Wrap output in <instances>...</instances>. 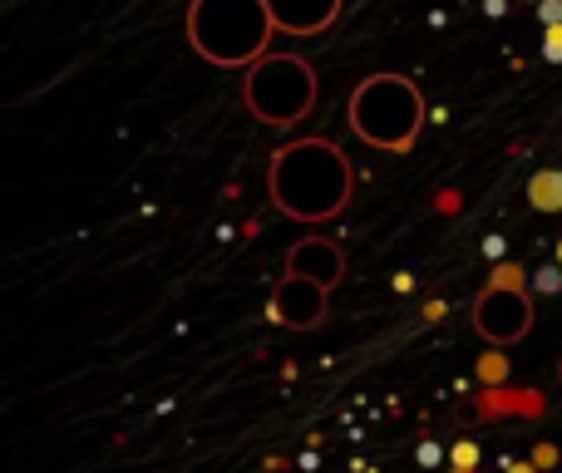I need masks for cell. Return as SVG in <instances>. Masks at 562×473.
<instances>
[{
  "mask_svg": "<svg viewBox=\"0 0 562 473\" xmlns=\"http://www.w3.org/2000/svg\"><path fill=\"white\" fill-rule=\"evenodd\" d=\"M286 277H306L316 286H336L346 277V251L336 247L330 237H301L296 247L286 251Z\"/></svg>",
  "mask_w": 562,
  "mask_h": 473,
  "instance_id": "7",
  "label": "cell"
},
{
  "mask_svg": "<svg viewBox=\"0 0 562 473\" xmlns=\"http://www.w3.org/2000/svg\"><path fill=\"white\" fill-rule=\"evenodd\" d=\"M528 198H533L538 213H562V173L558 168H543V173L528 183Z\"/></svg>",
  "mask_w": 562,
  "mask_h": 473,
  "instance_id": "9",
  "label": "cell"
},
{
  "mask_svg": "<svg viewBox=\"0 0 562 473\" xmlns=\"http://www.w3.org/2000/svg\"><path fill=\"white\" fill-rule=\"evenodd\" d=\"M350 128L380 154H405L425 128V94L400 75H370L350 94Z\"/></svg>",
  "mask_w": 562,
  "mask_h": 473,
  "instance_id": "3",
  "label": "cell"
},
{
  "mask_svg": "<svg viewBox=\"0 0 562 473\" xmlns=\"http://www.w3.org/2000/svg\"><path fill=\"white\" fill-rule=\"evenodd\" d=\"M281 35H321L340 15V0H267Z\"/></svg>",
  "mask_w": 562,
  "mask_h": 473,
  "instance_id": "8",
  "label": "cell"
},
{
  "mask_svg": "<svg viewBox=\"0 0 562 473\" xmlns=\"http://www.w3.org/2000/svg\"><path fill=\"white\" fill-rule=\"evenodd\" d=\"M243 99L262 124L286 128L316 109V69L301 55H267L247 69L243 79Z\"/></svg>",
  "mask_w": 562,
  "mask_h": 473,
  "instance_id": "4",
  "label": "cell"
},
{
  "mask_svg": "<svg viewBox=\"0 0 562 473\" xmlns=\"http://www.w3.org/2000/svg\"><path fill=\"white\" fill-rule=\"evenodd\" d=\"M326 286H316V281L306 277H281L277 291H272V320L277 326H291V330H311L321 316H326Z\"/></svg>",
  "mask_w": 562,
  "mask_h": 473,
  "instance_id": "6",
  "label": "cell"
},
{
  "mask_svg": "<svg viewBox=\"0 0 562 473\" xmlns=\"http://www.w3.org/2000/svg\"><path fill=\"white\" fill-rule=\"evenodd\" d=\"M356 188V168L330 138H291L272 154L267 168V193H272L277 213L296 217V223H326L350 203Z\"/></svg>",
  "mask_w": 562,
  "mask_h": 473,
  "instance_id": "1",
  "label": "cell"
},
{
  "mask_svg": "<svg viewBox=\"0 0 562 473\" xmlns=\"http://www.w3.org/2000/svg\"><path fill=\"white\" fill-rule=\"evenodd\" d=\"M494 286H524V271H518V267H498Z\"/></svg>",
  "mask_w": 562,
  "mask_h": 473,
  "instance_id": "10",
  "label": "cell"
},
{
  "mask_svg": "<svg viewBox=\"0 0 562 473\" xmlns=\"http://www.w3.org/2000/svg\"><path fill=\"white\" fill-rule=\"evenodd\" d=\"M558 380H562V365H558Z\"/></svg>",
  "mask_w": 562,
  "mask_h": 473,
  "instance_id": "12",
  "label": "cell"
},
{
  "mask_svg": "<svg viewBox=\"0 0 562 473\" xmlns=\"http://www.w3.org/2000/svg\"><path fill=\"white\" fill-rule=\"evenodd\" d=\"M562 55V25H548V59Z\"/></svg>",
  "mask_w": 562,
  "mask_h": 473,
  "instance_id": "11",
  "label": "cell"
},
{
  "mask_svg": "<svg viewBox=\"0 0 562 473\" xmlns=\"http://www.w3.org/2000/svg\"><path fill=\"white\" fill-rule=\"evenodd\" d=\"M474 330L488 346H518L533 330V301L524 286H488L474 301Z\"/></svg>",
  "mask_w": 562,
  "mask_h": 473,
  "instance_id": "5",
  "label": "cell"
},
{
  "mask_svg": "<svg viewBox=\"0 0 562 473\" xmlns=\"http://www.w3.org/2000/svg\"><path fill=\"white\" fill-rule=\"evenodd\" d=\"M277 20L267 0H193L188 10V45L223 69H252L272 55Z\"/></svg>",
  "mask_w": 562,
  "mask_h": 473,
  "instance_id": "2",
  "label": "cell"
}]
</instances>
